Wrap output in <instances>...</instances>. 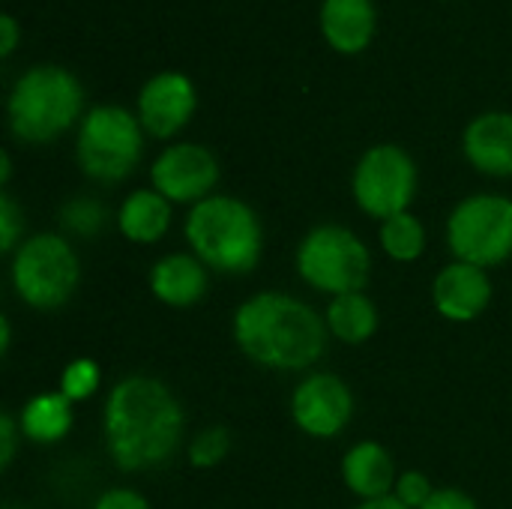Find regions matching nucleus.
Instances as JSON below:
<instances>
[{
	"mask_svg": "<svg viewBox=\"0 0 512 509\" xmlns=\"http://www.w3.org/2000/svg\"><path fill=\"white\" fill-rule=\"evenodd\" d=\"M102 432L108 456L120 471H153L180 450L186 414L168 384L150 375H129L105 396Z\"/></svg>",
	"mask_w": 512,
	"mask_h": 509,
	"instance_id": "obj_1",
	"label": "nucleus"
},
{
	"mask_svg": "<svg viewBox=\"0 0 512 509\" xmlns=\"http://www.w3.org/2000/svg\"><path fill=\"white\" fill-rule=\"evenodd\" d=\"M231 333L252 363L273 372L312 369L330 342L324 315L285 291H261L243 300L234 312Z\"/></svg>",
	"mask_w": 512,
	"mask_h": 509,
	"instance_id": "obj_2",
	"label": "nucleus"
},
{
	"mask_svg": "<svg viewBox=\"0 0 512 509\" xmlns=\"http://www.w3.org/2000/svg\"><path fill=\"white\" fill-rule=\"evenodd\" d=\"M192 255L216 273H252L264 255V228L258 213L234 195H210L189 207L183 222Z\"/></svg>",
	"mask_w": 512,
	"mask_h": 509,
	"instance_id": "obj_3",
	"label": "nucleus"
},
{
	"mask_svg": "<svg viewBox=\"0 0 512 509\" xmlns=\"http://www.w3.org/2000/svg\"><path fill=\"white\" fill-rule=\"evenodd\" d=\"M84 111L81 81L54 63L30 66L9 93L6 117L21 144H48L69 132Z\"/></svg>",
	"mask_w": 512,
	"mask_h": 509,
	"instance_id": "obj_4",
	"label": "nucleus"
},
{
	"mask_svg": "<svg viewBox=\"0 0 512 509\" xmlns=\"http://www.w3.org/2000/svg\"><path fill=\"white\" fill-rule=\"evenodd\" d=\"M144 156V126L123 105H96L78 123L75 159L96 183L126 180Z\"/></svg>",
	"mask_w": 512,
	"mask_h": 509,
	"instance_id": "obj_5",
	"label": "nucleus"
},
{
	"mask_svg": "<svg viewBox=\"0 0 512 509\" xmlns=\"http://www.w3.org/2000/svg\"><path fill=\"white\" fill-rule=\"evenodd\" d=\"M9 279L15 294L39 312L60 309L78 288L81 261L63 234H33L12 252Z\"/></svg>",
	"mask_w": 512,
	"mask_h": 509,
	"instance_id": "obj_6",
	"label": "nucleus"
},
{
	"mask_svg": "<svg viewBox=\"0 0 512 509\" xmlns=\"http://www.w3.org/2000/svg\"><path fill=\"white\" fill-rule=\"evenodd\" d=\"M300 279L330 297L363 291L372 276L369 246L345 225H318L297 246Z\"/></svg>",
	"mask_w": 512,
	"mask_h": 509,
	"instance_id": "obj_7",
	"label": "nucleus"
},
{
	"mask_svg": "<svg viewBox=\"0 0 512 509\" xmlns=\"http://www.w3.org/2000/svg\"><path fill=\"white\" fill-rule=\"evenodd\" d=\"M447 246L453 261L474 267H501L512 258V198L477 192L462 198L447 219Z\"/></svg>",
	"mask_w": 512,
	"mask_h": 509,
	"instance_id": "obj_8",
	"label": "nucleus"
},
{
	"mask_svg": "<svg viewBox=\"0 0 512 509\" xmlns=\"http://www.w3.org/2000/svg\"><path fill=\"white\" fill-rule=\"evenodd\" d=\"M417 165L399 144L369 147L351 177V195L357 207L372 219H390L411 207L417 195Z\"/></svg>",
	"mask_w": 512,
	"mask_h": 509,
	"instance_id": "obj_9",
	"label": "nucleus"
},
{
	"mask_svg": "<svg viewBox=\"0 0 512 509\" xmlns=\"http://www.w3.org/2000/svg\"><path fill=\"white\" fill-rule=\"evenodd\" d=\"M150 183L171 204L195 207L213 195L219 183V159L204 144H168L150 165Z\"/></svg>",
	"mask_w": 512,
	"mask_h": 509,
	"instance_id": "obj_10",
	"label": "nucleus"
},
{
	"mask_svg": "<svg viewBox=\"0 0 512 509\" xmlns=\"http://www.w3.org/2000/svg\"><path fill=\"white\" fill-rule=\"evenodd\" d=\"M291 417L303 435L330 441L348 429L354 417V393L339 375L312 372L291 393Z\"/></svg>",
	"mask_w": 512,
	"mask_h": 509,
	"instance_id": "obj_11",
	"label": "nucleus"
},
{
	"mask_svg": "<svg viewBox=\"0 0 512 509\" xmlns=\"http://www.w3.org/2000/svg\"><path fill=\"white\" fill-rule=\"evenodd\" d=\"M195 105L198 93L192 78H186L183 72H159L141 87L135 111L147 135L171 138L192 120Z\"/></svg>",
	"mask_w": 512,
	"mask_h": 509,
	"instance_id": "obj_12",
	"label": "nucleus"
},
{
	"mask_svg": "<svg viewBox=\"0 0 512 509\" xmlns=\"http://www.w3.org/2000/svg\"><path fill=\"white\" fill-rule=\"evenodd\" d=\"M492 303V279L483 267L450 261L432 282V306L441 318L468 324L477 321Z\"/></svg>",
	"mask_w": 512,
	"mask_h": 509,
	"instance_id": "obj_13",
	"label": "nucleus"
},
{
	"mask_svg": "<svg viewBox=\"0 0 512 509\" xmlns=\"http://www.w3.org/2000/svg\"><path fill=\"white\" fill-rule=\"evenodd\" d=\"M468 162L489 177H512V114L486 111L474 117L462 135Z\"/></svg>",
	"mask_w": 512,
	"mask_h": 509,
	"instance_id": "obj_14",
	"label": "nucleus"
},
{
	"mask_svg": "<svg viewBox=\"0 0 512 509\" xmlns=\"http://www.w3.org/2000/svg\"><path fill=\"white\" fill-rule=\"evenodd\" d=\"M207 288H210V273L192 252H171L159 258L150 270L153 297L171 309H189L201 303Z\"/></svg>",
	"mask_w": 512,
	"mask_h": 509,
	"instance_id": "obj_15",
	"label": "nucleus"
},
{
	"mask_svg": "<svg viewBox=\"0 0 512 509\" xmlns=\"http://www.w3.org/2000/svg\"><path fill=\"white\" fill-rule=\"evenodd\" d=\"M342 480L351 495L360 501H378L393 495L396 489V465L393 456L378 441H360L342 456Z\"/></svg>",
	"mask_w": 512,
	"mask_h": 509,
	"instance_id": "obj_16",
	"label": "nucleus"
},
{
	"mask_svg": "<svg viewBox=\"0 0 512 509\" xmlns=\"http://www.w3.org/2000/svg\"><path fill=\"white\" fill-rule=\"evenodd\" d=\"M321 33L339 54H360L375 36V6L372 0H324L321 3Z\"/></svg>",
	"mask_w": 512,
	"mask_h": 509,
	"instance_id": "obj_17",
	"label": "nucleus"
},
{
	"mask_svg": "<svg viewBox=\"0 0 512 509\" xmlns=\"http://www.w3.org/2000/svg\"><path fill=\"white\" fill-rule=\"evenodd\" d=\"M171 201L159 195L153 186L150 189H135L123 198L117 210V228L129 243L138 246H153L159 243L168 228H171Z\"/></svg>",
	"mask_w": 512,
	"mask_h": 509,
	"instance_id": "obj_18",
	"label": "nucleus"
},
{
	"mask_svg": "<svg viewBox=\"0 0 512 509\" xmlns=\"http://www.w3.org/2000/svg\"><path fill=\"white\" fill-rule=\"evenodd\" d=\"M75 423L72 414V402L57 390V393H39L33 396L18 417L21 426V438L33 441V444H57L69 435Z\"/></svg>",
	"mask_w": 512,
	"mask_h": 509,
	"instance_id": "obj_19",
	"label": "nucleus"
},
{
	"mask_svg": "<svg viewBox=\"0 0 512 509\" xmlns=\"http://www.w3.org/2000/svg\"><path fill=\"white\" fill-rule=\"evenodd\" d=\"M324 321H327V330L336 342L363 345L378 333V306L363 291L330 297Z\"/></svg>",
	"mask_w": 512,
	"mask_h": 509,
	"instance_id": "obj_20",
	"label": "nucleus"
},
{
	"mask_svg": "<svg viewBox=\"0 0 512 509\" xmlns=\"http://www.w3.org/2000/svg\"><path fill=\"white\" fill-rule=\"evenodd\" d=\"M378 240L387 258H393L396 264H414L426 252V225L411 210H405L381 222Z\"/></svg>",
	"mask_w": 512,
	"mask_h": 509,
	"instance_id": "obj_21",
	"label": "nucleus"
},
{
	"mask_svg": "<svg viewBox=\"0 0 512 509\" xmlns=\"http://www.w3.org/2000/svg\"><path fill=\"white\" fill-rule=\"evenodd\" d=\"M228 453H231V435H228V429H222V426H207V429H201V432L192 438L186 456H189V465H192V468L210 471V468L222 465V462L228 459Z\"/></svg>",
	"mask_w": 512,
	"mask_h": 509,
	"instance_id": "obj_22",
	"label": "nucleus"
},
{
	"mask_svg": "<svg viewBox=\"0 0 512 509\" xmlns=\"http://www.w3.org/2000/svg\"><path fill=\"white\" fill-rule=\"evenodd\" d=\"M105 207L93 198H72L60 210V225L75 237H93L105 228Z\"/></svg>",
	"mask_w": 512,
	"mask_h": 509,
	"instance_id": "obj_23",
	"label": "nucleus"
},
{
	"mask_svg": "<svg viewBox=\"0 0 512 509\" xmlns=\"http://www.w3.org/2000/svg\"><path fill=\"white\" fill-rule=\"evenodd\" d=\"M102 384V372L96 366V360L90 357H78L72 363H66V369L60 372V393L75 405V402H87Z\"/></svg>",
	"mask_w": 512,
	"mask_h": 509,
	"instance_id": "obj_24",
	"label": "nucleus"
},
{
	"mask_svg": "<svg viewBox=\"0 0 512 509\" xmlns=\"http://www.w3.org/2000/svg\"><path fill=\"white\" fill-rule=\"evenodd\" d=\"M432 495H435V486H432V480L423 471L399 474L396 489H393V498H399L408 509H423L432 501Z\"/></svg>",
	"mask_w": 512,
	"mask_h": 509,
	"instance_id": "obj_25",
	"label": "nucleus"
},
{
	"mask_svg": "<svg viewBox=\"0 0 512 509\" xmlns=\"http://www.w3.org/2000/svg\"><path fill=\"white\" fill-rule=\"evenodd\" d=\"M21 231H24V213L12 201L9 192L0 195V249L15 252L21 246Z\"/></svg>",
	"mask_w": 512,
	"mask_h": 509,
	"instance_id": "obj_26",
	"label": "nucleus"
},
{
	"mask_svg": "<svg viewBox=\"0 0 512 509\" xmlns=\"http://www.w3.org/2000/svg\"><path fill=\"white\" fill-rule=\"evenodd\" d=\"M93 509H150V501L135 492V489H126V486H117V489H108L96 498Z\"/></svg>",
	"mask_w": 512,
	"mask_h": 509,
	"instance_id": "obj_27",
	"label": "nucleus"
},
{
	"mask_svg": "<svg viewBox=\"0 0 512 509\" xmlns=\"http://www.w3.org/2000/svg\"><path fill=\"white\" fill-rule=\"evenodd\" d=\"M18 435H21L18 420L12 417V411H3V414H0V468H3V471H9V465L15 462Z\"/></svg>",
	"mask_w": 512,
	"mask_h": 509,
	"instance_id": "obj_28",
	"label": "nucleus"
},
{
	"mask_svg": "<svg viewBox=\"0 0 512 509\" xmlns=\"http://www.w3.org/2000/svg\"><path fill=\"white\" fill-rule=\"evenodd\" d=\"M423 509H480V507H477V501H474L471 495H465V492H459V489H435L432 501H429Z\"/></svg>",
	"mask_w": 512,
	"mask_h": 509,
	"instance_id": "obj_29",
	"label": "nucleus"
},
{
	"mask_svg": "<svg viewBox=\"0 0 512 509\" xmlns=\"http://www.w3.org/2000/svg\"><path fill=\"white\" fill-rule=\"evenodd\" d=\"M15 45H18V21L9 12H3L0 15V54L9 57L15 51Z\"/></svg>",
	"mask_w": 512,
	"mask_h": 509,
	"instance_id": "obj_30",
	"label": "nucleus"
},
{
	"mask_svg": "<svg viewBox=\"0 0 512 509\" xmlns=\"http://www.w3.org/2000/svg\"><path fill=\"white\" fill-rule=\"evenodd\" d=\"M357 509H408L399 498H393V495H387V498H378V501H360V507Z\"/></svg>",
	"mask_w": 512,
	"mask_h": 509,
	"instance_id": "obj_31",
	"label": "nucleus"
},
{
	"mask_svg": "<svg viewBox=\"0 0 512 509\" xmlns=\"http://www.w3.org/2000/svg\"><path fill=\"white\" fill-rule=\"evenodd\" d=\"M9 345H12V324L6 315H0V354L3 357L9 354Z\"/></svg>",
	"mask_w": 512,
	"mask_h": 509,
	"instance_id": "obj_32",
	"label": "nucleus"
},
{
	"mask_svg": "<svg viewBox=\"0 0 512 509\" xmlns=\"http://www.w3.org/2000/svg\"><path fill=\"white\" fill-rule=\"evenodd\" d=\"M9 177H12V159H9V153L3 150V153H0V183L6 186Z\"/></svg>",
	"mask_w": 512,
	"mask_h": 509,
	"instance_id": "obj_33",
	"label": "nucleus"
}]
</instances>
